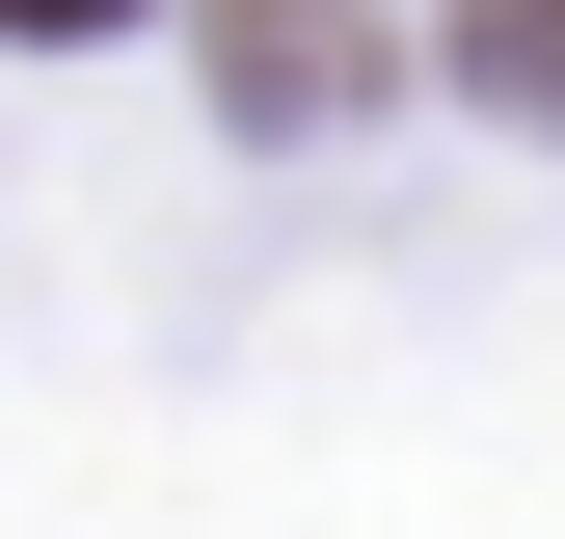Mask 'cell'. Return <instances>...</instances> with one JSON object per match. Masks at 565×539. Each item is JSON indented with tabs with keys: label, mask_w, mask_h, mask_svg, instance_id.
Listing matches in <instances>:
<instances>
[{
	"label": "cell",
	"mask_w": 565,
	"mask_h": 539,
	"mask_svg": "<svg viewBox=\"0 0 565 539\" xmlns=\"http://www.w3.org/2000/svg\"><path fill=\"white\" fill-rule=\"evenodd\" d=\"M458 82H484V108H539V135H565V0H484V28H458Z\"/></svg>",
	"instance_id": "cell-1"
},
{
	"label": "cell",
	"mask_w": 565,
	"mask_h": 539,
	"mask_svg": "<svg viewBox=\"0 0 565 539\" xmlns=\"http://www.w3.org/2000/svg\"><path fill=\"white\" fill-rule=\"evenodd\" d=\"M0 28H108V0H0Z\"/></svg>",
	"instance_id": "cell-2"
}]
</instances>
